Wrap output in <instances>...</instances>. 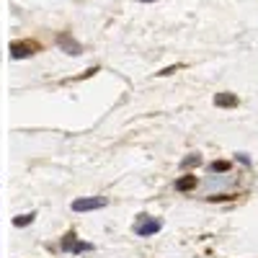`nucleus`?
Returning a JSON list of instances; mask_svg holds the SVG:
<instances>
[{"label": "nucleus", "instance_id": "1", "mask_svg": "<svg viewBox=\"0 0 258 258\" xmlns=\"http://www.w3.org/2000/svg\"><path fill=\"white\" fill-rule=\"evenodd\" d=\"M106 204H109V202H106L103 197H91V199H75L73 202V209L75 212H91V209H101Z\"/></svg>", "mask_w": 258, "mask_h": 258}, {"label": "nucleus", "instance_id": "2", "mask_svg": "<svg viewBox=\"0 0 258 258\" xmlns=\"http://www.w3.org/2000/svg\"><path fill=\"white\" fill-rule=\"evenodd\" d=\"M39 47L34 44V41H21V44H18V41H16V44H11V57L13 59H18V57H29V54H34Z\"/></svg>", "mask_w": 258, "mask_h": 258}, {"label": "nucleus", "instance_id": "3", "mask_svg": "<svg viewBox=\"0 0 258 258\" xmlns=\"http://www.w3.org/2000/svg\"><path fill=\"white\" fill-rule=\"evenodd\" d=\"M160 227H163L160 220H150V217H145V222L137 225V235H142V238H150V235H155Z\"/></svg>", "mask_w": 258, "mask_h": 258}, {"label": "nucleus", "instance_id": "4", "mask_svg": "<svg viewBox=\"0 0 258 258\" xmlns=\"http://www.w3.org/2000/svg\"><path fill=\"white\" fill-rule=\"evenodd\" d=\"M62 250H91L88 243H78L75 240V232H68L62 238Z\"/></svg>", "mask_w": 258, "mask_h": 258}, {"label": "nucleus", "instance_id": "5", "mask_svg": "<svg viewBox=\"0 0 258 258\" xmlns=\"http://www.w3.org/2000/svg\"><path fill=\"white\" fill-rule=\"evenodd\" d=\"M214 106H230V109H235L238 106V96H232V93H217L214 96Z\"/></svg>", "mask_w": 258, "mask_h": 258}, {"label": "nucleus", "instance_id": "6", "mask_svg": "<svg viewBox=\"0 0 258 258\" xmlns=\"http://www.w3.org/2000/svg\"><path fill=\"white\" fill-rule=\"evenodd\" d=\"M59 47H68V52H70V54H80V47L75 44V41H73L68 34H62V36H59Z\"/></svg>", "mask_w": 258, "mask_h": 258}, {"label": "nucleus", "instance_id": "7", "mask_svg": "<svg viewBox=\"0 0 258 258\" xmlns=\"http://www.w3.org/2000/svg\"><path fill=\"white\" fill-rule=\"evenodd\" d=\"M194 186H197V178H194V176H186V178H178L176 181V188L178 191H191Z\"/></svg>", "mask_w": 258, "mask_h": 258}, {"label": "nucleus", "instance_id": "8", "mask_svg": "<svg viewBox=\"0 0 258 258\" xmlns=\"http://www.w3.org/2000/svg\"><path fill=\"white\" fill-rule=\"evenodd\" d=\"M34 217H36V214H24V217H16L13 225H16V227H26V225L34 222Z\"/></svg>", "mask_w": 258, "mask_h": 258}, {"label": "nucleus", "instance_id": "9", "mask_svg": "<svg viewBox=\"0 0 258 258\" xmlns=\"http://www.w3.org/2000/svg\"><path fill=\"white\" fill-rule=\"evenodd\" d=\"M209 168L214 170V173H222V170H230V163H227V160H214Z\"/></svg>", "mask_w": 258, "mask_h": 258}, {"label": "nucleus", "instance_id": "10", "mask_svg": "<svg viewBox=\"0 0 258 258\" xmlns=\"http://www.w3.org/2000/svg\"><path fill=\"white\" fill-rule=\"evenodd\" d=\"M199 163H202V158H199V155H191L188 160H183V168H186V165H199Z\"/></svg>", "mask_w": 258, "mask_h": 258}, {"label": "nucleus", "instance_id": "11", "mask_svg": "<svg viewBox=\"0 0 258 258\" xmlns=\"http://www.w3.org/2000/svg\"><path fill=\"white\" fill-rule=\"evenodd\" d=\"M238 160H240V163H245V165H250V158H248V155H243V153H238Z\"/></svg>", "mask_w": 258, "mask_h": 258}, {"label": "nucleus", "instance_id": "12", "mask_svg": "<svg viewBox=\"0 0 258 258\" xmlns=\"http://www.w3.org/2000/svg\"><path fill=\"white\" fill-rule=\"evenodd\" d=\"M142 3H155V0H142Z\"/></svg>", "mask_w": 258, "mask_h": 258}]
</instances>
